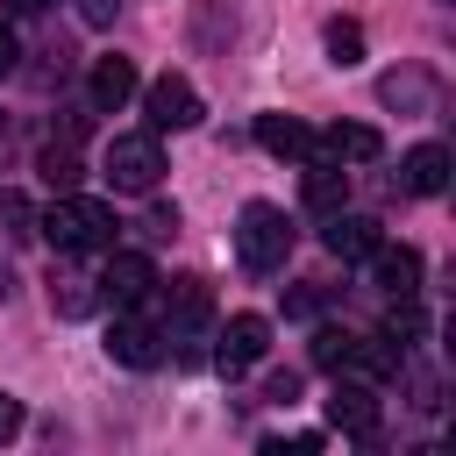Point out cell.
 I'll return each instance as SVG.
<instances>
[{
  "instance_id": "1",
  "label": "cell",
  "mask_w": 456,
  "mask_h": 456,
  "mask_svg": "<svg viewBox=\"0 0 456 456\" xmlns=\"http://www.w3.org/2000/svg\"><path fill=\"white\" fill-rule=\"evenodd\" d=\"M36 228H43V235H50L64 256H86V249H114V228H121V221H114V207H107V200L57 192V207H50Z\"/></svg>"
},
{
  "instance_id": "2",
  "label": "cell",
  "mask_w": 456,
  "mask_h": 456,
  "mask_svg": "<svg viewBox=\"0 0 456 456\" xmlns=\"http://www.w3.org/2000/svg\"><path fill=\"white\" fill-rule=\"evenodd\" d=\"M235 256H242V271H256V278L285 271V256H292V221H285V207L249 200V207L235 214Z\"/></svg>"
},
{
  "instance_id": "3",
  "label": "cell",
  "mask_w": 456,
  "mask_h": 456,
  "mask_svg": "<svg viewBox=\"0 0 456 456\" xmlns=\"http://www.w3.org/2000/svg\"><path fill=\"white\" fill-rule=\"evenodd\" d=\"M100 171H107L114 192H157V178H164V150H157V135H114L107 157H100Z\"/></svg>"
},
{
  "instance_id": "4",
  "label": "cell",
  "mask_w": 456,
  "mask_h": 456,
  "mask_svg": "<svg viewBox=\"0 0 456 456\" xmlns=\"http://www.w3.org/2000/svg\"><path fill=\"white\" fill-rule=\"evenodd\" d=\"M142 107H150V128H200V121H207L192 78H178V71L150 78V86H142Z\"/></svg>"
},
{
  "instance_id": "5",
  "label": "cell",
  "mask_w": 456,
  "mask_h": 456,
  "mask_svg": "<svg viewBox=\"0 0 456 456\" xmlns=\"http://www.w3.org/2000/svg\"><path fill=\"white\" fill-rule=\"evenodd\" d=\"M207 321H214L207 278H171V285H164V342H192Z\"/></svg>"
},
{
  "instance_id": "6",
  "label": "cell",
  "mask_w": 456,
  "mask_h": 456,
  "mask_svg": "<svg viewBox=\"0 0 456 456\" xmlns=\"http://www.w3.org/2000/svg\"><path fill=\"white\" fill-rule=\"evenodd\" d=\"M264 349H271V321H264V314H235V321L221 328V342H214V363H221L228 378H242V370L264 363Z\"/></svg>"
},
{
  "instance_id": "7",
  "label": "cell",
  "mask_w": 456,
  "mask_h": 456,
  "mask_svg": "<svg viewBox=\"0 0 456 456\" xmlns=\"http://www.w3.org/2000/svg\"><path fill=\"white\" fill-rule=\"evenodd\" d=\"M328 428H342V435H356V442H378V385L335 378V392H328Z\"/></svg>"
},
{
  "instance_id": "8",
  "label": "cell",
  "mask_w": 456,
  "mask_h": 456,
  "mask_svg": "<svg viewBox=\"0 0 456 456\" xmlns=\"http://www.w3.org/2000/svg\"><path fill=\"white\" fill-rule=\"evenodd\" d=\"M93 285H100V299H107V306H142V299L157 292V264H150V256H135V249H121V256H107V271H100Z\"/></svg>"
},
{
  "instance_id": "9",
  "label": "cell",
  "mask_w": 456,
  "mask_h": 456,
  "mask_svg": "<svg viewBox=\"0 0 456 456\" xmlns=\"http://www.w3.org/2000/svg\"><path fill=\"white\" fill-rule=\"evenodd\" d=\"M107 356L128 370H150V363H164V328H150L135 306H121V321L107 328Z\"/></svg>"
},
{
  "instance_id": "10",
  "label": "cell",
  "mask_w": 456,
  "mask_h": 456,
  "mask_svg": "<svg viewBox=\"0 0 456 456\" xmlns=\"http://www.w3.org/2000/svg\"><path fill=\"white\" fill-rule=\"evenodd\" d=\"M363 264H370V278H378L392 299L420 292V249H413V242H385V235H378V249H370Z\"/></svg>"
},
{
  "instance_id": "11",
  "label": "cell",
  "mask_w": 456,
  "mask_h": 456,
  "mask_svg": "<svg viewBox=\"0 0 456 456\" xmlns=\"http://www.w3.org/2000/svg\"><path fill=\"white\" fill-rule=\"evenodd\" d=\"M378 150H385V135L363 121H335L328 135H314V157H335V164H370Z\"/></svg>"
},
{
  "instance_id": "12",
  "label": "cell",
  "mask_w": 456,
  "mask_h": 456,
  "mask_svg": "<svg viewBox=\"0 0 456 456\" xmlns=\"http://www.w3.org/2000/svg\"><path fill=\"white\" fill-rule=\"evenodd\" d=\"M399 185H406L413 200H435V192L449 185V150H442V142L406 150V157H399Z\"/></svg>"
},
{
  "instance_id": "13",
  "label": "cell",
  "mask_w": 456,
  "mask_h": 456,
  "mask_svg": "<svg viewBox=\"0 0 456 456\" xmlns=\"http://www.w3.org/2000/svg\"><path fill=\"white\" fill-rule=\"evenodd\" d=\"M299 200H306L314 214H335V207L349 200V171H342L335 157H306V178H299Z\"/></svg>"
},
{
  "instance_id": "14",
  "label": "cell",
  "mask_w": 456,
  "mask_h": 456,
  "mask_svg": "<svg viewBox=\"0 0 456 456\" xmlns=\"http://www.w3.org/2000/svg\"><path fill=\"white\" fill-rule=\"evenodd\" d=\"M78 135H86V121H64V135H50V142H43V157H36V171H43L57 192H71V185H78Z\"/></svg>"
},
{
  "instance_id": "15",
  "label": "cell",
  "mask_w": 456,
  "mask_h": 456,
  "mask_svg": "<svg viewBox=\"0 0 456 456\" xmlns=\"http://www.w3.org/2000/svg\"><path fill=\"white\" fill-rule=\"evenodd\" d=\"M321 221H328L321 242H328L335 256H370V249H378V221H370V214H342V207H335V214H321Z\"/></svg>"
},
{
  "instance_id": "16",
  "label": "cell",
  "mask_w": 456,
  "mask_h": 456,
  "mask_svg": "<svg viewBox=\"0 0 456 456\" xmlns=\"http://www.w3.org/2000/svg\"><path fill=\"white\" fill-rule=\"evenodd\" d=\"M86 93H93L100 114H114L121 100H135V64H128V57H100L93 78H86Z\"/></svg>"
},
{
  "instance_id": "17",
  "label": "cell",
  "mask_w": 456,
  "mask_h": 456,
  "mask_svg": "<svg viewBox=\"0 0 456 456\" xmlns=\"http://www.w3.org/2000/svg\"><path fill=\"white\" fill-rule=\"evenodd\" d=\"M256 142L271 157H314V128L299 114H256Z\"/></svg>"
},
{
  "instance_id": "18",
  "label": "cell",
  "mask_w": 456,
  "mask_h": 456,
  "mask_svg": "<svg viewBox=\"0 0 456 456\" xmlns=\"http://www.w3.org/2000/svg\"><path fill=\"white\" fill-rule=\"evenodd\" d=\"M378 100L399 107V114H428V107H435V78H428V71H385V78H378Z\"/></svg>"
},
{
  "instance_id": "19",
  "label": "cell",
  "mask_w": 456,
  "mask_h": 456,
  "mask_svg": "<svg viewBox=\"0 0 456 456\" xmlns=\"http://www.w3.org/2000/svg\"><path fill=\"white\" fill-rule=\"evenodd\" d=\"M93 299H100V292H93V278H71V271H57V278H50V306H57L64 321L93 314Z\"/></svg>"
},
{
  "instance_id": "20",
  "label": "cell",
  "mask_w": 456,
  "mask_h": 456,
  "mask_svg": "<svg viewBox=\"0 0 456 456\" xmlns=\"http://www.w3.org/2000/svg\"><path fill=\"white\" fill-rule=\"evenodd\" d=\"M420 335H428V321H420L413 292H406V299H392V314H385V342H392V349H406V342H420Z\"/></svg>"
},
{
  "instance_id": "21",
  "label": "cell",
  "mask_w": 456,
  "mask_h": 456,
  "mask_svg": "<svg viewBox=\"0 0 456 456\" xmlns=\"http://www.w3.org/2000/svg\"><path fill=\"white\" fill-rule=\"evenodd\" d=\"M349 356H356V335L349 328H321L314 335V363L321 370H349Z\"/></svg>"
},
{
  "instance_id": "22",
  "label": "cell",
  "mask_w": 456,
  "mask_h": 456,
  "mask_svg": "<svg viewBox=\"0 0 456 456\" xmlns=\"http://www.w3.org/2000/svg\"><path fill=\"white\" fill-rule=\"evenodd\" d=\"M28 228H36V207L14 185H0V235H28Z\"/></svg>"
},
{
  "instance_id": "23",
  "label": "cell",
  "mask_w": 456,
  "mask_h": 456,
  "mask_svg": "<svg viewBox=\"0 0 456 456\" xmlns=\"http://www.w3.org/2000/svg\"><path fill=\"white\" fill-rule=\"evenodd\" d=\"M328 57H335V64H356V57H363V28H356V21H328Z\"/></svg>"
},
{
  "instance_id": "24",
  "label": "cell",
  "mask_w": 456,
  "mask_h": 456,
  "mask_svg": "<svg viewBox=\"0 0 456 456\" xmlns=\"http://www.w3.org/2000/svg\"><path fill=\"white\" fill-rule=\"evenodd\" d=\"M264 399H299V370H271L264 378Z\"/></svg>"
},
{
  "instance_id": "25",
  "label": "cell",
  "mask_w": 456,
  "mask_h": 456,
  "mask_svg": "<svg viewBox=\"0 0 456 456\" xmlns=\"http://www.w3.org/2000/svg\"><path fill=\"white\" fill-rule=\"evenodd\" d=\"M14 435H21V399L0 392V442H14Z\"/></svg>"
},
{
  "instance_id": "26",
  "label": "cell",
  "mask_w": 456,
  "mask_h": 456,
  "mask_svg": "<svg viewBox=\"0 0 456 456\" xmlns=\"http://www.w3.org/2000/svg\"><path fill=\"white\" fill-rule=\"evenodd\" d=\"M171 228H178V207H150L142 214V235H171Z\"/></svg>"
},
{
  "instance_id": "27",
  "label": "cell",
  "mask_w": 456,
  "mask_h": 456,
  "mask_svg": "<svg viewBox=\"0 0 456 456\" xmlns=\"http://www.w3.org/2000/svg\"><path fill=\"white\" fill-rule=\"evenodd\" d=\"M78 14H86V21H93V28H107V21H114V14H121V0H78Z\"/></svg>"
},
{
  "instance_id": "28",
  "label": "cell",
  "mask_w": 456,
  "mask_h": 456,
  "mask_svg": "<svg viewBox=\"0 0 456 456\" xmlns=\"http://www.w3.org/2000/svg\"><path fill=\"white\" fill-rule=\"evenodd\" d=\"M14 64H21V43H14V28H7V21H0V78H7V71H14Z\"/></svg>"
},
{
  "instance_id": "29",
  "label": "cell",
  "mask_w": 456,
  "mask_h": 456,
  "mask_svg": "<svg viewBox=\"0 0 456 456\" xmlns=\"http://www.w3.org/2000/svg\"><path fill=\"white\" fill-rule=\"evenodd\" d=\"M7 7H14V14H43L50 0H7Z\"/></svg>"
}]
</instances>
